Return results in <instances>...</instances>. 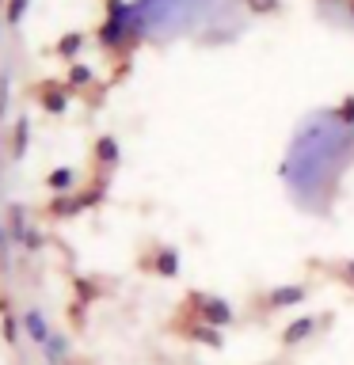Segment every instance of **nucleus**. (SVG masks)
Segmentation results:
<instances>
[{
	"label": "nucleus",
	"instance_id": "nucleus-1",
	"mask_svg": "<svg viewBox=\"0 0 354 365\" xmlns=\"http://www.w3.org/2000/svg\"><path fill=\"white\" fill-rule=\"evenodd\" d=\"M194 304H198V312H202V324H210V327H217V331L233 324V304L221 301V297L194 293Z\"/></svg>",
	"mask_w": 354,
	"mask_h": 365
},
{
	"label": "nucleus",
	"instance_id": "nucleus-2",
	"mask_svg": "<svg viewBox=\"0 0 354 365\" xmlns=\"http://www.w3.org/2000/svg\"><path fill=\"white\" fill-rule=\"evenodd\" d=\"M23 331H27V339L34 342V346H46V342H50V335H54L50 319H46L42 308H34V304L23 312Z\"/></svg>",
	"mask_w": 354,
	"mask_h": 365
},
{
	"label": "nucleus",
	"instance_id": "nucleus-3",
	"mask_svg": "<svg viewBox=\"0 0 354 365\" xmlns=\"http://www.w3.org/2000/svg\"><path fill=\"white\" fill-rule=\"evenodd\" d=\"M4 228H8V244H19V247L27 244V236H31L34 225L27 221V210H23L19 202L8 205V225H4Z\"/></svg>",
	"mask_w": 354,
	"mask_h": 365
},
{
	"label": "nucleus",
	"instance_id": "nucleus-4",
	"mask_svg": "<svg viewBox=\"0 0 354 365\" xmlns=\"http://www.w3.org/2000/svg\"><path fill=\"white\" fill-rule=\"evenodd\" d=\"M69 358H73V342H69V335H61V331H54L50 342L42 346V361L46 365H69Z\"/></svg>",
	"mask_w": 354,
	"mask_h": 365
},
{
	"label": "nucleus",
	"instance_id": "nucleus-5",
	"mask_svg": "<svg viewBox=\"0 0 354 365\" xmlns=\"http://www.w3.org/2000/svg\"><path fill=\"white\" fill-rule=\"evenodd\" d=\"M91 202H96V190H91V194H80V198H73V194L65 198V194H61V198H54L50 213H54V217H76L80 210H88Z\"/></svg>",
	"mask_w": 354,
	"mask_h": 365
},
{
	"label": "nucleus",
	"instance_id": "nucleus-6",
	"mask_svg": "<svg viewBox=\"0 0 354 365\" xmlns=\"http://www.w3.org/2000/svg\"><path fill=\"white\" fill-rule=\"evenodd\" d=\"M308 297L305 285H278V289H270V308H297Z\"/></svg>",
	"mask_w": 354,
	"mask_h": 365
},
{
	"label": "nucleus",
	"instance_id": "nucleus-7",
	"mask_svg": "<svg viewBox=\"0 0 354 365\" xmlns=\"http://www.w3.org/2000/svg\"><path fill=\"white\" fill-rule=\"evenodd\" d=\"M46 187H50L57 198H61V194H73V187H76V171H73V168H54L50 179H46Z\"/></svg>",
	"mask_w": 354,
	"mask_h": 365
},
{
	"label": "nucleus",
	"instance_id": "nucleus-8",
	"mask_svg": "<svg viewBox=\"0 0 354 365\" xmlns=\"http://www.w3.org/2000/svg\"><path fill=\"white\" fill-rule=\"evenodd\" d=\"M308 335H316V319H313V316H305V319H293V324L285 327L282 342H285V346H297V342H305Z\"/></svg>",
	"mask_w": 354,
	"mask_h": 365
},
{
	"label": "nucleus",
	"instance_id": "nucleus-9",
	"mask_svg": "<svg viewBox=\"0 0 354 365\" xmlns=\"http://www.w3.org/2000/svg\"><path fill=\"white\" fill-rule=\"evenodd\" d=\"M27 137H31V122H27V118H16V137H11V160H23V156H27Z\"/></svg>",
	"mask_w": 354,
	"mask_h": 365
},
{
	"label": "nucleus",
	"instance_id": "nucleus-10",
	"mask_svg": "<svg viewBox=\"0 0 354 365\" xmlns=\"http://www.w3.org/2000/svg\"><path fill=\"white\" fill-rule=\"evenodd\" d=\"M96 160L107 164V168H114L118 164V141H114V137H99L96 141Z\"/></svg>",
	"mask_w": 354,
	"mask_h": 365
},
{
	"label": "nucleus",
	"instance_id": "nucleus-11",
	"mask_svg": "<svg viewBox=\"0 0 354 365\" xmlns=\"http://www.w3.org/2000/svg\"><path fill=\"white\" fill-rule=\"evenodd\" d=\"M39 99H42V107L50 110V114H65V107H69V99L61 96V91H54V88L39 91Z\"/></svg>",
	"mask_w": 354,
	"mask_h": 365
},
{
	"label": "nucleus",
	"instance_id": "nucleus-12",
	"mask_svg": "<svg viewBox=\"0 0 354 365\" xmlns=\"http://www.w3.org/2000/svg\"><path fill=\"white\" fill-rule=\"evenodd\" d=\"M156 270L164 274V278H171V274H179V255H176V247H164L156 255Z\"/></svg>",
	"mask_w": 354,
	"mask_h": 365
},
{
	"label": "nucleus",
	"instance_id": "nucleus-13",
	"mask_svg": "<svg viewBox=\"0 0 354 365\" xmlns=\"http://www.w3.org/2000/svg\"><path fill=\"white\" fill-rule=\"evenodd\" d=\"M27 4H31V0H8V8H4V23H8V27H19L23 16H27Z\"/></svg>",
	"mask_w": 354,
	"mask_h": 365
},
{
	"label": "nucleus",
	"instance_id": "nucleus-14",
	"mask_svg": "<svg viewBox=\"0 0 354 365\" xmlns=\"http://www.w3.org/2000/svg\"><path fill=\"white\" fill-rule=\"evenodd\" d=\"M91 76H96V73H91V68L88 65H69V88H88L91 84Z\"/></svg>",
	"mask_w": 354,
	"mask_h": 365
},
{
	"label": "nucleus",
	"instance_id": "nucleus-15",
	"mask_svg": "<svg viewBox=\"0 0 354 365\" xmlns=\"http://www.w3.org/2000/svg\"><path fill=\"white\" fill-rule=\"evenodd\" d=\"M8 99H11V68H0V122L8 118Z\"/></svg>",
	"mask_w": 354,
	"mask_h": 365
},
{
	"label": "nucleus",
	"instance_id": "nucleus-16",
	"mask_svg": "<svg viewBox=\"0 0 354 365\" xmlns=\"http://www.w3.org/2000/svg\"><path fill=\"white\" fill-rule=\"evenodd\" d=\"M80 46H84V38H80V34H65V38L57 42V53H61V57H69V61H73V57L80 53Z\"/></svg>",
	"mask_w": 354,
	"mask_h": 365
},
{
	"label": "nucleus",
	"instance_id": "nucleus-17",
	"mask_svg": "<svg viewBox=\"0 0 354 365\" xmlns=\"http://www.w3.org/2000/svg\"><path fill=\"white\" fill-rule=\"evenodd\" d=\"M19 327H23V319H8V324H4V339L16 342L19 339Z\"/></svg>",
	"mask_w": 354,
	"mask_h": 365
},
{
	"label": "nucleus",
	"instance_id": "nucleus-18",
	"mask_svg": "<svg viewBox=\"0 0 354 365\" xmlns=\"http://www.w3.org/2000/svg\"><path fill=\"white\" fill-rule=\"evenodd\" d=\"M8 247H11V244H8V228H0V255H4Z\"/></svg>",
	"mask_w": 354,
	"mask_h": 365
},
{
	"label": "nucleus",
	"instance_id": "nucleus-19",
	"mask_svg": "<svg viewBox=\"0 0 354 365\" xmlns=\"http://www.w3.org/2000/svg\"><path fill=\"white\" fill-rule=\"evenodd\" d=\"M343 278H350V282H354V259L347 262V270H343Z\"/></svg>",
	"mask_w": 354,
	"mask_h": 365
}]
</instances>
